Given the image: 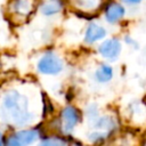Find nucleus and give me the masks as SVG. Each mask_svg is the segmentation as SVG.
<instances>
[{"label": "nucleus", "mask_w": 146, "mask_h": 146, "mask_svg": "<svg viewBox=\"0 0 146 146\" xmlns=\"http://www.w3.org/2000/svg\"><path fill=\"white\" fill-rule=\"evenodd\" d=\"M123 1H125L127 3H131V5H135V3H139L141 0H123Z\"/></svg>", "instance_id": "14"}, {"label": "nucleus", "mask_w": 146, "mask_h": 146, "mask_svg": "<svg viewBox=\"0 0 146 146\" xmlns=\"http://www.w3.org/2000/svg\"><path fill=\"white\" fill-rule=\"evenodd\" d=\"M113 76V68L110 65H102L96 71V79L99 82H107Z\"/></svg>", "instance_id": "11"}, {"label": "nucleus", "mask_w": 146, "mask_h": 146, "mask_svg": "<svg viewBox=\"0 0 146 146\" xmlns=\"http://www.w3.org/2000/svg\"><path fill=\"white\" fill-rule=\"evenodd\" d=\"M2 144H3V139H2V135L0 132V145H2Z\"/></svg>", "instance_id": "15"}, {"label": "nucleus", "mask_w": 146, "mask_h": 146, "mask_svg": "<svg viewBox=\"0 0 146 146\" xmlns=\"http://www.w3.org/2000/svg\"><path fill=\"white\" fill-rule=\"evenodd\" d=\"M98 50L104 58L108 60H115L121 51V43L117 39H108L99 46Z\"/></svg>", "instance_id": "5"}, {"label": "nucleus", "mask_w": 146, "mask_h": 146, "mask_svg": "<svg viewBox=\"0 0 146 146\" xmlns=\"http://www.w3.org/2000/svg\"><path fill=\"white\" fill-rule=\"evenodd\" d=\"M106 35V31L103 26L100 25H97L95 23L90 24L86 31V35H84V40L88 42V43H92V42H96L100 39H103L104 36Z\"/></svg>", "instance_id": "7"}, {"label": "nucleus", "mask_w": 146, "mask_h": 146, "mask_svg": "<svg viewBox=\"0 0 146 146\" xmlns=\"http://www.w3.org/2000/svg\"><path fill=\"white\" fill-rule=\"evenodd\" d=\"M42 145H50V146H57V145H64L65 141L63 139H59L58 137H51V138H48V139H44L42 143Z\"/></svg>", "instance_id": "13"}, {"label": "nucleus", "mask_w": 146, "mask_h": 146, "mask_svg": "<svg viewBox=\"0 0 146 146\" xmlns=\"http://www.w3.org/2000/svg\"><path fill=\"white\" fill-rule=\"evenodd\" d=\"M38 70L43 74H57L63 70V62L58 56L47 54L39 60Z\"/></svg>", "instance_id": "3"}, {"label": "nucleus", "mask_w": 146, "mask_h": 146, "mask_svg": "<svg viewBox=\"0 0 146 146\" xmlns=\"http://www.w3.org/2000/svg\"><path fill=\"white\" fill-rule=\"evenodd\" d=\"M38 131L35 130H22L13 135L8 138L7 144L10 146H21V145H29L36 140L38 138Z\"/></svg>", "instance_id": "6"}, {"label": "nucleus", "mask_w": 146, "mask_h": 146, "mask_svg": "<svg viewBox=\"0 0 146 146\" xmlns=\"http://www.w3.org/2000/svg\"><path fill=\"white\" fill-rule=\"evenodd\" d=\"M36 2L38 0H10L7 9L13 19L23 21L33 13Z\"/></svg>", "instance_id": "2"}, {"label": "nucleus", "mask_w": 146, "mask_h": 146, "mask_svg": "<svg viewBox=\"0 0 146 146\" xmlns=\"http://www.w3.org/2000/svg\"><path fill=\"white\" fill-rule=\"evenodd\" d=\"M78 122H79V113L74 107L67 106L62 111L60 127H62L63 132L65 133L71 132Z\"/></svg>", "instance_id": "4"}, {"label": "nucleus", "mask_w": 146, "mask_h": 146, "mask_svg": "<svg viewBox=\"0 0 146 146\" xmlns=\"http://www.w3.org/2000/svg\"><path fill=\"white\" fill-rule=\"evenodd\" d=\"M114 127H115L114 121H113L111 117H108V116L99 117V119L96 121V123H95V129H96V131L103 132V133H105L106 136L114 129Z\"/></svg>", "instance_id": "10"}, {"label": "nucleus", "mask_w": 146, "mask_h": 146, "mask_svg": "<svg viewBox=\"0 0 146 146\" xmlns=\"http://www.w3.org/2000/svg\"><path fill=\"white\" fill-rule=\"evenodd\" d=\"M60 2L58 0H51L49 1L48 3H44L41 8V11L44 14V15H52L55 13H58L60 10Z\"/></svg>", "instance_id": "12"}, {"label": "nucleus", "mask_w": 146, "mask_h": 146, "mask_svg": "<svg viewBox=\"0 0 146 146\" xmlns=\"http://www.w3.org/2000/svg\"><path fill=\"white\" fill-rule=\"evenodd\" d=\"M105 15H106V19L110 23H115V22H117L119 19H121L123 17L124 8L121 5L116 3V2H112L107 6Z\"/></svg>", "instance_id": "8"}, {"label": "nucleus", "mask_w": 146, "mask_h": 146, "mask_svg": "<svg viewBox=\"0 0 146 146\" xmlns=\"http://www.w3.org/2000/svg\"><path fill=\"white\" fill-rule=\"evenodd\" d=\"M74 6L86 13L96 11L102 6V0H73Z\"/></svg>", "instance_id": "9"}, {"label": "nucleus", "mask_w": 146, "mask_h": 146, "mask_svg": "<svg viewBox=\"0 0 146 146\" xmlns=\"http://www.w3.org/2000/svg\"><path fill=\"white\" fill-rule=\"evenodd\" d=\"M2 111L5 117L16 124H25L30 121L31 114L27 110V100L17 91H11L3 98Z\"/></svg>", "instance_id": "1"}]
</instances>
